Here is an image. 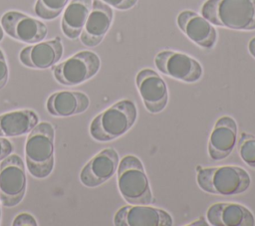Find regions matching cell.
<instances>
[{"label": "cell", "mask_w": 255, "mask_h": 226, "mask_svg": "<svg viewBox=\"0 0 255 226\" xmlns=\"http://www.w3.org/2000/svg\"><path fill=\"white\" fill-rule=\"evenodd\" d=\"M201 15L219 27L255 30V0H206Z\"/></svg>", "instance_id": "6da1fadb"}, {"label": "cell", "mask_w": 255, "mask_h": 226, "mask_svg": "<svg viewBox=\"0 0 255 226\" xmlns=\"http://www.w3.org/2000/svg\"><path fill=\"white\" fill-rule=\"evenodd\" d=\"M55 128L52 123L42 121L29 133L25 144V163L29 173L36 178H46L55 163Z\"/></svg>", "instance_id": "7a4b0ae2"}, {"label": "cell", "mask_w": 255, "mask_h": 226, "mask_svg": "<svg viewBox=\"0 0 255 226\" xmlns=\"http://www.w3.org/2000/svg\"><path fill=\"white\" fill-rule=\"evenodd\" d=\"M137 110L133 102L122 100L98 114L90 124V134L97 141H110L124 135L135 123Z\"/></svg>", "instance_id": "3957f363"}, {"label": "cell", "mask_w": 255, "mask_h": 226, "mask_svg": "<svg viewBox=\"0 0 255 226\" xmlns=\"http://www.w3.org/2000/svg\"><path fill=\"white\" fill-rule=\"evenodd\" d=\"M196 180L203 191L223 196L243 193L251 184L249 173L244 168L234 165L201 168L197 172Z\"/></svg>", "instance_id": "277c9868"}, {"label": "cell", "mask_w": 255, "mask_h": 226, "mask_svg": "<svg viewBox=\"0 0 255 226\" xmlns=\"http://www.w3.org/2000/svg\"><path fill=\"white\" fill-rule=\"evenodd\" d=\"M118 188L128 204L148 205L153 201L142 162L135 155H126L118 166Z\"/></svg>", "instance_id": "5b68a950"}, {"label": "cell", "mask_w": 255, "mask_h": 226, "mask_svg": "<svg viewBox=\"0 0 255 226\" xmlns=\"http://www.w3.org/2000/svg\"><path fill=\"white\" fill-rule=\"evenodd\" d=\"M101 60L92 51H81L64 62L54 65L55 80L64 86H78L93 78L100 70Z\"/></svg>", "instance_id": "8992f818"}, {"label": "cell", "mask_w": 255, "mask_h": 226, "mask_svg": "<svg viewBox=\"0 0 255 226\" xmlns=\"http://www.w3.org/2000/svg\"><path fill=\"white\" fill-rule=\"evenodd\" d=\"M27 178L22 158L10 154L0 163V202L6 207L19 204L26 192Z\"/></svg>", "instance_id": "52a82bcc"}, {"label": "cell", "mask_w": 255, "mask_h": 226, "mask_svg": "<svg viewBox=\"0 0 255 226\" xmlns=\"http://www.w3.org/2000/svg\"><path fill=\"white\" fill-rule=\"evenodd\" d=\"M156 69L163 75L184 83H195L200 80L203 69L194 58L180 52L163 50L154 57Z\"/></svg>", "instance_id": "ba28073f"}, {"label": "cell", "mask_w": 255, "mask_h": 226, "mask_svg": "<svg viewBox=\"0 0 255 226\" xmlns=\"http://www.w3.org/2000/svg\"><path fill=\"white\" fill-rule=\"evenodd\" d=\"M4 32L11 38L27 44H35L47 36V26L40 20L18 11H8L1 18Z\"/></svg>", "instance_id": "9c48e42d"}, {"label": "cell", "mask_w": 255, "mask_h": 226, "mask_svg": "<svg viewBox=\"0 0 255 226\" xmlns=\"http://www.w3.org/2000/svg\"><path fill=\"white\" fill-rule=\"evenodd\" d=\"M116 226H171V215L160 208L130 204L120 208L114 216Z\"/></svg>", "instance_id": "30bf717a"}, {"label": "cell", "mask_w": 255, "mask_h": 226, "mask_svg": "<svg viewBox=\"0 0 255 226\" xmlns=\"http://www.w3.org/2000/svg\"><path fill=\"white\" fill-rule=\"evenodd\" d=\"M136 88L145 109L151 113L162 112L168 102V91L163 79L151 69L140 70L135 77Z\"/></svg>", "instance_id": "8fae6325"}, {"label": "cell", "mask_w": 255, "mask_h": 226, "mask_svg": "<svg viewBox=\"0 0 255 226\" xmlns=\"http://www.w3.org/2000/svg\"><path fill=\"white\" fill-rule=\"evenodd\" d=\"M120 163L119 154L112 147L105 148L92 157L82 168L80 180L86 187H97L111 179Z\"/></svg>", "instance_id": "7c38bea8"}, {"label": "cell", "mask_w": 255, "mask_h": 226, "mask_svg": "<svg viewBox=\"0 0 255 226\" xmlns=\"http://www.w3.org/2000/svg\"><path fill=\"white\" fill-rule=\"evenodd\" d=\"M64 47L60 37L55 39L31 44L21 50L20 62L32 69H48L56 65L62 58Z\"/></svg>", "instance_id": "4fadbf2b"}, {"label": "cell", "mask_w": 255, "mask_h": 226, "mask_svg": "<svg viewBox=\"0 0 255 226\" xmlns=\"http://www.w3.org/2000/svg\"><path fill=\"white\" fill-rule=\"evenodd\" d=\"M180 30L203 49H211L217 41V32L205 17L190 10L180 12L176 18Z\"/></svg>", "instance_id": "5bb4252c"}, {"label": "cell", "mask_w": 255, "mask_h": 226, "mask_svg": "<svg viewBox=\"0 0 255 226\" xmlns=\"http://www.w3.org/2000/svg\"><path fill=\"white\" fill-rule=\"evenodd\" d=\"M114 12L111 6L101 0H93L91 12L80 35V40L87 47L98 46L108 33Z\"/></svg>", "instance_id": "9a60e30c"}, {"label": "cell", "mask_w": 255, "mask_h": 226, "mask_svg": "<svg viewBox=\"0 0 255 226\" xmlns=\"http://www.w3.org/2000/svg\"><path fill=\"white\" fill-rule=\"evenodd\" d=\"M237 141V123L229 115L219 117L208 140V154L213 160H222L230 155Z\"/></svg>", "instance_id": "2e32d148"}, {"label": "cell", "mask_w": 255, "mask_h": 226, "mask_svg": "<svg viewBox=\"0 0 255 226\" xmlns=\"http://www.w3.org/2000/svg\"><path fill=\"white\" fill-rule=\"evenodd\" d=\"M206 217L213 226H253L255 224L252 212L238 203L212 204L206 212Z\"/></svg>", "instance_id": "e0dca14e"}, {"label": "cell", "mask_w": 255, "mask_h": 226, "mask_svg": "<svg viewBox=\"0 0 255 226\" xmlns=\"http://www.w3.org/2000/svg\"><path fill=\"white\" fill-rule=\"evenodd\" d=\"M90 106L89 97L82 92L61 91L52 94L47 102L48 113L55 116H71L82 113Z\"/></svg>", "instance_id": "ac0fdd59"}, {"label": "cell", "mask_w": 255, "mask_h": 226, "mask_svg": "<svg viewBox=\"0 0 255 226\" xmlns=\"http://www.w3.org/2000/svg\"><path fill=\"white\" fill-rule=\"evenodd\" d=\"M39 123L32 110H18L0 114V136L14 137L29 133Z\"/></svg>", "instance_id": "d6986e66"}, {"label": "cell", "mask_w": 255, "mask_h": 226, "mask_svg": "<svg viewBox=\"0 0 255 226\" xmlns=\"http://www.w3.org/2000/svg\"><path fill=\"white\" fill-rule=\"evenodd\" d=\"M93 0H72L65 8L61 20L64 35L72 40L80 37L91 12Z\"/></svg>", "instance_id": "ffe728a7"}, {"label": "cell", "mask_w": 255, "mask_h": 226, "mask_svg": "<svg viewBox=\"0 0 255 226\" xmlns=\"http://www.w3.org/2000/svg\"><path fill=\"white\" fill-rule=\"evenodd\" d=\"M69 0H37L34 11L44 20H53L63 12Z\"/></svg>", "instance_id": "44dd1931"}, {"label": "cell", "mask_w": 255, "mask_h": 226, "mask_svg": "<svg viewBox=\"0 0 255 226\" xmlns=\"http://www.w3.org/2000/svg\"><path fill=\"white\" fill-rule=\"evenodd\" d=\"M238 151L241 159L250 167L255 168V136L242 132L238 140Z\"/></svg>", "instance_id": "7402d4cb"}, {"label": "cell", "mask_w": 255, "mask_h": 226, "mask_svg": "<svg viewBox=\"0 0 255 226\" xmlns=\"http://www.w3.org/2000/svg\"><path fill=\"white\" fill-rule=\"evenodd\" d=\"M12 225L13 226H37L38 223L33 215L27 212H22L14 218Z\"/></svg>", "instance_id": "603a6c76"}, {"label": "cell", "mask_w": 255, "mask_h": 226, "mask_svg": "<svg viewBox=\"0 0 255 226\" xmlns=\"http://www.w3.org/2000/svg\"><path fill=\"white\" fill-rule=\"evenodd\" d=\"M101 1L119 10H128L137 3V0H101Z\"/></svg>", "instance_id": "cb8c5ba5"}, {"label": "cell", "mask_w": 255, "mask_h": 226, "mask_svg": "<svg viewBox=\"0 0 255 226\" xmlns=\"http://www.w3.org/2000/svg\"><path fill=\"white\" fill-rule=\"evenodd\" d=\"M8 81V65L5 55L0 49V90L3 89Z\"/></svg>", "instance_id": "d4e9b609"}, {"label": "cell", "mask_w": 255, "mask_h": 226, "mask_svg": "<svg viewBox=\"0 0 255 226\" xmlns=\"http://www.w3.org/2000/svg\"><path fill=\"white\" fill-rule=\"evenodd\" d=\"M13 151L12 143L3 136H0V161L10 155Z\"/></svg>", "instance_id": "484cf974"}, {"label": "cell", "mask_w": 255, "mask_h": 226, "mask_svg": "<svg viewBox=\"0 0 255 226\" xmlns=\"http://www.w3.org/2000/svg\"><path fill=\"white\" fill-rule=\"evenodd\" d=\"M248 50H249V53L255 58V37H253L249 43H248Z\"/></svg>", "instance_id": "4316f807"}, {"label": "cell", "mask_w": 255, "mask_h": 226, "mask_svg": "<svg viewBox=\"0 0 255 226\" xmlns=\"http://www.w3.org/2000/svg\"><path fill=\"white\" fill-rule=\"evenodd\" d=\"M3 37H4V30H3V28H2V26L0 24V42L2 41Z\"/></svg>", "instance_id": "83f0119b"}, {"label": "cell", "mask_w": 255, "mask_h": 226, "mask_svg": "<svg viewBox=\"0 0 255 226\" xmlns=\"http://www.w3.org/2000/svg\"><path fill=\"white\" fill-rule=\"evenodd\" d=\"M0 221H1V207H0Z\"/></svg>", "instance_id": "f1b7e54d"}]
</instances>
